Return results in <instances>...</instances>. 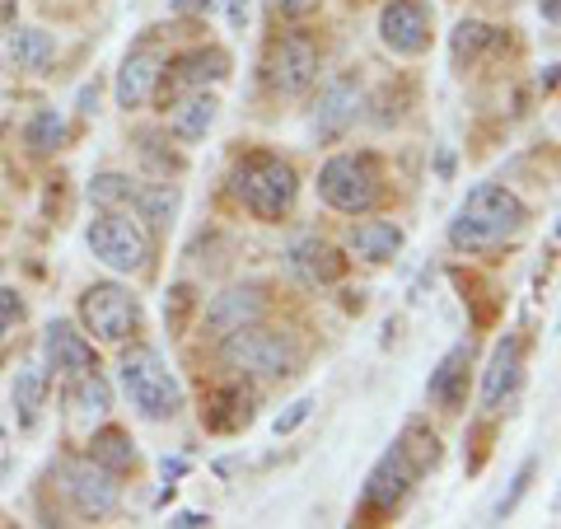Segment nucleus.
Here are the masks:
<instances>
[{"label": "nucleus", "mask_w": 561, "mask_h": 529, "mask_svg": "<svg viewBox=\"0 0 561 529\" xmlns=\"http://www.w3.org/2000/svg\"><path fill=\"white\" fill-rule=\"evenodd\" d=\"M360 113V80L356 76H337L328 80L319 99H313V113H309V132L319 140H337L351 122Z\"/></svg>", "instance_id": "obj_10"}, {"label": "nucleus", "mask_w": 561, "mask_h": 529, "mask_svg": "<svg viewBox=\"0 0 561 529\" xmlns=\"http://www.w3.org/2000/svg\"><path fill=\"white\" fill-rule=\"evenodd\" d=\"M220 361L230 365L234 375L286 380L290 370L300 365V347H295L290 333H276V328H262V324H243L234 333H225Z\"/></svg>", "instance_id": "obj_2"}, {"label": "nucleus", "mask_w": 561, "mask_h": 529, "mask_svg": "<svg viewBox=\"0 0 561 529\" xmlns=\"http://www.w3.org/2000/svg\"><path fill=\"white\" fill-rule=\"evenodd\" d=\"M66 408L76 427H94L113 413V390L99 370H84V375H70V394H66Z\"/></svg>", "instance_id": "obj_17"}, {"label": "nucleus", "mask_w": 561, "mask_h": 529, "mask_svg": "<svg viewBox=\"0 0 561 529\" xmlns=\"http://www.w3.org/2000/svg\"><path fill=\"white\" fill-rule=\"evenodd\" d=\"M61 140H66V122H61V113L57 109H43L38 117L28 122V146L33 150H61Z\"/></svg>", "instance_id": "obj_29"}, {"label": "nucleus", "mask_w": 561, "mask_h": 529, "mask_svg": "<svg viewBox=\"0 0 561 529\" xmlns=\"http://www.w3.org/2000/svg\"><path fill=\"white\" fill-rule=\"evenodd\" d=\"M416 473H421V464L412 460V450L398 440V446L375 464L370 479H365V510H393L412 492Z\"/></svg>", "instance_id": "obj_12"}, {"label": "nucleus", "mask_w": 561, "mask_h": 529, "mask_svg": "<svg viewBox=\"0 0 561 529\" xmlns=\"http://www.w3.org/2000/svg\"><path fill=\"white\" fill-rule=\"evenodd\" d=\"M249 394L239 390V384H230V390H220L216 394V408H206V427L210 431H239V427H249Z\"/></svg>", "instance_id": "obj_25"}, {"label": "nucleus", "mask_w": 561, "mask_h": 529, "mask_svg": "<svg viewBox=\"0 0 561 529\" xmlns=\"http://www.w3.org/2000/svg\"><path fill=\"white\" fill-rule=\"evenodd\" d=\"M43 351H47V365L57 375H84V370H99L94 361V342H84V333H76V324H47V338H43Z\"/></svg>", "instance_id": "obj_15"}, {"label": "nucleus", "mask_w": 561, "mask_h": 529, "mask_svg": "<svg viewBox=\"0 0 561 529\" xmlns=\"http://www.w3.org/2000/svg\"><path fill=\"white\" fill-rule=\"evenodd\" d=\"M295 192H300V173L280 155H243L234 165V198L257 221H280L295 206Z\"/></svg>", "instance_id": "obj_3"}, {"label": "nucleus", "mask_w": 561, "mask_h": 529, "mask_svg": "<svg viewBox=\"0 0 561 529\" xmlns=\"http://www.w3.org/2000/svg\"><path fill=\"white\" fill-rule=\"evenodd\" d=\"M486 43H496V29H486V24H459V29H454V61H472V57H478V52L486 47Z\"/></svg>", "instance_id": "obj_30"}, {"label": "nucleus", "mask_w": 561, "mask_h": 529, "mask_svg": "<svg viewBox=\"0 0 561 529\" xmlns=\"http://www.w3.org/2000/svg\"><path fill=\"white\" fill-rule=\"evenodd\" d=\"M230 76V57H225L220 47H202V52H187L169 66V80L179 85V90H202L206 80H225Z\"/></svg>", "instance_id": "obj_19"}, {"label": "nucleus", "mask_w": 561, "mask_h": 529, "mask_svg": "<svg viewBox=\"0 0 561 529\" xmlns=\"http://www.w3.org/2000/svg\"><path fill=\"white\" fill-rule=\"evenodd\" d=\"M136 188L140 183H131L127 173H99L90 183V202L99 211H127V206H136Z\"/></svg>", "instance_id": "obj_28"}, {"label": "nucleus", "mask_w": 561, "mask_h": 529, "mask_svg": "<svg viewBox=\"0 0 561 529\" xmlns=\"http://www.w3.org/2000/svg\"><path fill=\"white\" fill-rule=\"evenodd\" d=\"M66 497L76 502L80 516L103 520L113 516L117 502H122V487H117V473H108L103 464L84 460V464H66Z\"/></svg>", "instance_id": "obj_9"}, {"label": "nucleus", "mask_w": 561, "mask_h": 529, "mask_svg": "<svg viewBox=\"0 0 561 529\" xmlns=\"http://www.w3.org/2000/svg\"><path fill=\"white\" fill-rule=\"evenodd\" d=\"M230 20L243 29V20H249V0H234V5H230Z\"/></svg>", "instance_id": "obj_36"}, {"label": "nucleus", "mask_w": 561, "mask_h": 529, "mask_svg": "<svg viewBox=\"0 0 561 529\" xmlns=\"http://www.w3.org/2000/svg\"><path fill=\"white\" fill-rule=\"evenodd\" d=\"M24 319V300H20V291H0V338Z\"/></svg>", "instance_id": "obj_31"}, {"label": "nucleus", "mask_w": 561, "mask_h": 529, "mask_svg": "<svg viewBox=\"0 0 561 529\" xmlns=\"http://www.w3.org/2000/svg\"><path fill=\"white\" fill-rule=\"evenodd\" d=\"M379 38L398 57H421L431 47V14L421 0H389L379 14Z\"/></svg>", "instance_id": "obj_11"}, {"label": "nucleus", "mask_w": 561, "mask_h": 529, "mask_svg": "<svg viewBox=\"0 0 561 529\" xmlns=\"http://www.w3.org/2000/svg\"><path fill=\"white\" fill-rule=\"evenodd\" d=\"M173 525H179V529H197V525H210V520L202 516V510H183V516L173 520Z\"/></svg>", "instance_id": "obj_35"}, {"label": "nucleus", "mask_w": 561, "mask_h": 529, "mask_svg": "<svg viewBox=\"0 0 561 529\" xmlns=\"http://www.w3.org/2000/svg\"><path fill=\"white\" fill-rule=\"evenodd\" d=\"M80 319L99 342H127L136 333V324H140V305H136V295L127 286L99 281V286H90L80 295Z\"/></svg>", "instance_id": "obj_7"}, {"label": "nucleus", "mask_w": 561, "mask_h": 529, "mask_svg": "<svg viewBox=\"0 0 561 529\" xmlns=\"http://www.w3.org/2000/svg\"><path fill=\"white\" fill-rule=\"evenodd\" d=\"M309 408H313L309 398H295V403H290V413H286V417H276V436H286V431L300 427V421L309 417Z\"/></svg>", "instance_id": "obj_32"}, {"label": "nucleus", "mask_w": 561, "mask_h": 529, "mask_svg": "<svg viewBox=\"0 0 561 529\" xmlns=\"http://www.w3.org/2000/svg\"><path fill=\"white\" fill-rule=\"evenodd\" d=\"M529 221V211L515 198L511 188L501 183H478L459 202L449 221V244L454 249H468V254H482V249H501L505 239H515Z\"/></svg>", "instance_id": "obj_1"}, {"label": "nucleus", "mask_w": 561, "mask_h": 529, "mask_svg": "<svg viewBox=\"0 0 561 529\" xmlns=\"http://www.w3.org/2000/svg\"><path fill=\"white\" fill-rule=\"evenodd\" d=\"M519 370H524V342L515 338V333H505V338L496 342V351H491L486 370H482V408L496 413L501 403L519 390Z\"/></svg>", "instance_id": "obj_14"}, {"label": "nucleus", "mask_w": 561, "mask_h": 529, "mask_svg": "<svg viewBox=\"0 0 561 529\" xmlns=\"http://www.w3.org/2000/svg\"><path fill=\"white\" fill-rule=\"evenodd\" d=\"M402 249V230L393 221H360L351 225V254L365 262H389Z\"/></svg>", "instance_id": "obj_20"}, {"label": "nucleus", "mask_w": 561, "mask_h": 529, "mask_svg": "<svg viewBox=\"0 0 561 529\" xmlns=\"http://www.w3.org/2000/svg\"><path fill=\"white\" fill-rule=\"evenodd\" d=\"M90 460L103 464L108 473H127V469L136 464V446H131L127 431L103 427V431H94V440H90Z\"/></svg>", "instance_id": "obj_24"}, {"label": "nucleus", "mask_w": 561, "mask_h": 529, "mask_svg": "<svg viewBox=\"0 0 561 529\" xmlns=\"http://www.w3.org/2000/svg\"><path fill=\"white\" fill-rule=\"evenodd\" d=\"M136 211H140V221L154 225V230H169V225H173V211H179V192H173L169 183L136 188Z\"/></svg>", "instance_id": "obj_26"}, {"label": "nucleus", "mask_w": 561, "mask_h": 529, "mask_svg": "<svg viewBox=\"0 0 561 529\" xmlns=\"http://www.w3.org/2000/svg\"><path fill=\"white\" fill-rule=\"evenodd\" d=\"M262 319V295L249 291V286H239V291H225L210 300V309H206V333H216V338H225V333H234L243 324H257Z\"/></svg>", "instance_id": "obj_18"}, {"label": "nucleus", "mask_w": 561, "mask_h": 529, "mask_svg": "<svg viewBox=\"0 0 561 529\" xmlns=\"http://www.w3.org/2000/svg\"><path fill=\"white\" fill-rule=\"evenodd\" d=\"M468 357H472V347L459 342V347H449L445 351V361L431 370V384H426V398L435 403V408H445V413H459L463 408V398H468Z\"/></svg>", "instance_id": "obj_16"}, {"label": "nucleus", "mask_w": 561, "mask_h": 529, "mask_svg": "<svg viewBox=\"0 0 561 529\" xmlns=\"http://www.w3.org/2000/svg\"><path fill=\"white\" fill-rule=\"evenodd\" d=\"M173 10H210V0H173Z\"/></svg>", "instance_id": "obj_37"}, {"label": "nucleus", "mask_w": 561, "mask_h": 529, "mask_svg": "<svg viewBox=\"0 0 561 529\" xmlns=\"http://www.w3.org/2000/svg\"><path fill=\"white\" fill-rule=\"evenodd\" d=\"M319 80V47L305 33H286L267 52V85L276 94H305Z\"/></svg>", "instance_id": "obj_8"}, {"label": "nucleus", "mask_w": 561, "mask_h": 529, "mask_svg": "<svg viewBox=\"0 0 561 529\" xmlns=\"http://www.w3.org/2000/svg\"><path fill=\"white\" fill-rule=\"evenodd\" d=\"M319 198L342 216H365L379 202V169L370 155H332L319 169Z\"/></svg>", "instance_id": "obj_5"}, {"label": "nucleus", "mask_w": 561, "mask_h": 529, "mask_svg": "<svg viewBox=\"0 0 561 529\" xmlns=\"http://www.w3.org/2000/svg\"><path fill=\"white\" fill-rule=\"evenodd\" d=\"M216 109H220V103L210 99V94H192V99L179 103V109H173V117H169L173 136H179V140H202V136L210 132V122H216Z\"/></svg>", "instance_id": "obj_23"}, {"label": "nucleus", "mask_w": 561, "mask_h": 529, "mask_svg": "<svg viewBox=\"0 0 561 529\" xmlns=\"http://www.w3.org/2000/svg\"><path fill=\"white\" fill-rule=\"evenodd\" d=\"M122 390H127L131 408L146 421H169L183 408L179 380H173V370L164 365V357L154 347H131L122 357Z\"/></svg>", "instance_id": "obj_4"}, {"label": "nucleus", "mask_w": 561, "mask_h": 529, "mask_svg": "<svg viewBox=\"0 0 561 529\" xmlns=\"http://www.w3.org/2000/svg\"><path fill=\"white\" fill-rule=\"evenodd\" d=\"M47 384H51V375L43 365H24L20 375H14V413H20V427L38 421L43 403H47Z\"/></svg>", "instance_id": "obj_22"}, {"label": "nucleus", "mask_w": 561, "mask_h": 529, "mask_svg": "<svg viewBox=\"0 0 561 529\" xmlns=\"http://www.w3.org/2000/svg\"><path fill=\"white\" fill-rule=\"evenodd\" d=\"M449 173H454V155H449V150H440V179H449Z\"/></svg>", "instance_id": "obj_38"}, {"label": "nucleus", "mask_w": 561, "mask_h": 529, "mask_svg": "<svg viewBox=\"0 0 561 529\" xmlns=\"http://www.w3.org/2000/svg\"><path fill=\"white\" fill-rule=\"evenodd\" d=\"M160 85H164L160 52H150V47L127 52V61H122V70H117V109L131 113V109H140V103H150Z\"/></svg>", "instance_id": "obj_13"}, {"label": "nucleus", "mask_w": 561, "mask_h": 529, "mask_svg": "<svg viewBox=\"0 0 561 529\" xmlns=\"http://www.w3.org/2000/svg\"><path fill=\"white\" fill-rule=\"evenodd\" d=\"M51 52H57V43H51V33H43V29H20L10 38V57L24 70H47Z\"/></svg>", "instance_id": "obj_27"}, {"label": "nucleus", "mask_w": 561, "mask_h": 529, "mask_svg": "<svg viewBox=\"0 0 561 529\" xmlns=\"http://www.w3.org/2000/svg\"><path fill=\"white\" fill-rule=\"evenodd\" d=\"M90 249L103 268L113 272H140L150 262V235L140 230L127 211H99L90 221Z\"/></svg>", "instance_id": "obj_6"}, {"label": "nucleus", "mask_w": 561, "mask_h": 529, "mask_svg": "<svg viewBox=\"0 0 561 529\" xmlns=\"http://www.w3.org/2000/svg\"><path fill=\"white\" fill-rule=\"evenodd\" d=\"M276 14H286V20H305V14L319 10V0H272Z\"/></svg>", "instance_id": "obj_33"}, {"label": "nucleus", "mask_w": 561, "mask_h": 529, "mask_svg": "<svg viewBox=\"0 0 561 529\" xmlns=\"http://www.w3.org/2000/svg\"><path fill=\"white\" fill-rule=\"evenodd\" d=\"M529 479H534V460H529V464H524V469H519V479H515V492H511V497H505V502L496 506V516H505V510H511V506H515V502L524 497V487H529Z\"/></svg>", "instance_id": "obj_34"}, {"label": "nucleus", "mask_w": 561, "mask_h": 529, "mask_svg": "<svg viewBox=\"0 0 561 529\" xmlns=\"http://www.w3.org/2000/svg\"><path fill=\"white\" fill-rule=\"evenodd\" d=\"M290 268L300 272L309 286H319V281H337V277L346 272V262L332 254L328 244H319V239H300V244L290 249Z\"/></svg>", "instance_id": "obj_21"}]
</instances>
